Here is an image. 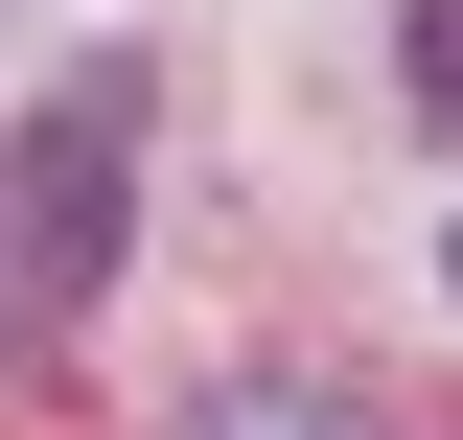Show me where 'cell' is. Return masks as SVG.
Masks as SVG:
<instances>
[{"mask_svg":"<svg viewBox=\"0 0 463 440\" xmlns=\"http://www.w3.org/2000/svg\"><path fill=\"white\" fill-rule=\"evenodd\" d=\"M139 139H163V93H139V70H70V93L0 139V371H47V348L93 325L116 232H139Z\"/></svg>","mask_w":463,"mask_h":440,"instance_id":"6da1fadb","label":"cell"},{"mask_svg":"<svg viewBox=\"0 0 463 440\" xmlns=\"http://www.w3.org/2000/svg\"><path fill=\"white\" fill-rule=\"evenodd\" d=\"M185 440H347V417H325V394H209Z\"/></svg>","mask_w":463,"mask_h":440,"instance_id":"7a4b0ae2","label":"cell"},{"mask_svg":"<svg viewBox=\"0 0 463 440\" xmlns=\"http://www.w3.org/2000/svg\"><path fill=\"white\" fill-rule=\"evenodd\" d=\"M417 93H440V116H463V0H417Z\"/></svg>","mask_w":463,"mask_h":440,"instance_id":"3957f363","label":"cell"},{"mask_svg":"<svg viewBox=\"0 0 463 440\" xmlns=\"http://www.w3.org/2000/svg\"><path fill=\"white\" fill-rule=\"evenodd\" d=\"M440 278H463V232H440Z\"/></svg>","mask_w":463,"mask_h":440,"instance_id":"277c9868","label":"cell"}]
</instances>
